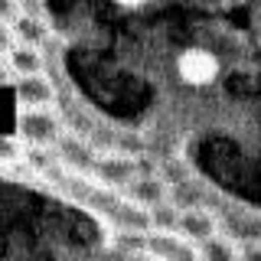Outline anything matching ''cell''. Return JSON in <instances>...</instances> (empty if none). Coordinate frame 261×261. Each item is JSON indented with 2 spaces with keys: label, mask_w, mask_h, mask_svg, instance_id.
<instances>
[{
  "label": "cell",
  "mask_w": 261,
  "mask_h": 261,
  "mask_svg": "<svg viewBox=\"0 0 261 261\" xmlns=\"http://www.w3.org/2000/svg\"><path fill=\"white\" fill-rule=\"evenodd\" d=\"M62 147H59V153L65 160L72 163V167H82V170H95V163H98V157L88 147H82V144H75V141H69V137H62L59 141Z\"/></svg>",
  "instance_id": "11"
},
{
  "label": "cell",
  "mask_w": 261,
  "mask_h": 261,
  "mask_svg": "<svg viewBox=\"0 0 261 261\" xmlns=\"http://www.w3.org/2000/svg\"><path fill=\"white\" fill-rule=\"evenodd\" d=\"M239 261H261V242H251L239 251Z\"/></svg>",
  "instance_id": "16"
},
{
  "label": "cell",
  "mask_w": 261,
  "mask_h": 261,
  "mask_svg": "<svg viewBox=\"0 0 261 261\" xmlns=\"http://www.w3.org/2000/svg\"><path fill=\"white\" fill-rule=\"evenodd\" d=\"M147 212H150V232L179 235V216H183V209L170 206V202L163 199V202H157V206H150Z\"/></svg>",
  "instance_id": "10"
},
{
  "label": "cell",
  "mask_w": 261,
  "mask_h": 261,
  "mask_svg": "<svg viewBox=\"0 0 261 261\" xmlns=\"http://www.w3.org/2000/svg\"><path fill=\"white\" fill-rule=\"evenodd\" d=\"M23 153H27V144H23V137H0V163H13V160H23Z\"/></svg>",
  "instance_id": "13"
},
{
  "label": "cell",
  "mask_w": 261,
  "mask_h": 261,
  "mask_svg": "<svg viewBox=\"0 0 261 261\" xmlns=\"http://www.w3.org/2000/svg\"><path fill=\"white\" fill-rule=\"evenodd\" d=\"M7 62H10L13 75H33V72H43L39 46H30V43H16L10 53H7Z\"/></svg>",
  "instance_id": "7"
},
{
  "label": "cell",
  "mask_w": 261,
  "mask_h": 261,
  "mask_svg": "<svg viewBox=\"0 0 261 261\" xmlns=\"http://www.w3.org/2000/svg\"><path fill=\"white\" fill-rule=\"evenodd\" d=\"M118 7H124V10H137V7H144L147 0H114Z\"/></svg>",
  "instance_id": "18"
},
{
  "label": "cell",
  "mask_w": 261,
  "mask_h": 261,
  "mask_svg": "<svg viewBox=\"0 0 261 261\" xmlns=\"http://www.w3.org/2000/svg\"><path fill=\"white\" fill-rule=\"evenodd\" d=\"M216 232H219L216 219H212L206 209H183V216H179V235L190 245H202Z\"/></svg>",
  "instance_id": "4"
},
{
  "label": "cell",
  "mask_w": 261,
  "mask_h": 261,
  "mask_svg": "<svg viewBox=\"0 0 261 261\" xmlns=\"http://www.w3.org/2000/svg\"><path fill=\"white\" fill-rule=\"evenodd\" d=\"M20 4H23V10H27V13H36L39 10V0H20Z\"/></svg>",
  "instance_id": "19"
},
{
  "label": "cell",
  "mask_w": 261,
  "mask_h": 261,
  "mask_svg": "<svg viewBox=\"0 0 261 261\" xmlns=\"http://www.w3.org/2000/svg\"><path fill=\"white\" fill-rule=\"evenodd\" d=\"M13 36H16V43L43 46L46 36H49V30H46V23L39 20V13H27V10H23V13L13 20Z\"/></svg>",
  "instance_id": "8"
},
{
  "label": "cell",
  "mask_w": 261,
  "mask_h": 261,
  "mask_svg": "<svg viewBox=\"0 0 261 261\" xmlns=\"http://www.w3.org/2000/svg\"><path fill=\"white\" fill-rule=\"evenodd\" d=\"M13 88H16V101H20V108H53V101H56V85L43 75V72L16 75Z\"/></svg>",
  "instance_id": "3"
},
{
  "label": "cell",
  "mask_w": 261,
  "mask_h": 261,
  "mask_svg": "<svg viewBox=\"0 0 261 261\" xmlns=\"http://www.w3.org/2000/svg\"><path fill=\"white\" fill-rule=\"evenodd\" d=\"M23 160H27L33 170H39V173H46V170L56 167L53 147H43V144H27V153H23Z\"/></svg>",
  "instance_id": "12"
},
{
  "label": "cell",
  "mask_w": 261,
  "mask_h": 261,
  "mask_svg": "<svg viewBox=\"0 0 261 261\" xmlns=\"http://www.w3.org/2000/svg\"><path fill=\"white\" fill-rule=\"evenodd\" d=\"M13 75V69H10V62H7V56H0V85H7Z\"/></svg>",
  "instance_id": "17"
},
{
  "label": "cell",
  "mask_w": 261,
  "mask_h": 261,
  "mask_svg": "<svg viewBox=\"0 0 261 261\" xmlns=\"http://www.w3.org/2000/svg\"><path fill=\"white\" fill-rule=\"evenodd\" d=\"M124 190H127V199L137 202V206H144V209H150V206H157V202L167 199V186H163L157 176H134Z\"/></svg>",
  "instance_id": "6"
},
{
  "label": "cell",
  "mask_w": 261,
  "mask_h": 261,
  "mask_svg": "<svg viewBox=\"0 0 261 261\" xmlns=\"http://www.w3.org/2000/svg\"><path fill=\"white\" fill-rule=\"evenodd\" d=\"M16 46V36H13V23H0V56H7L10 49Z\"/></svg>",
  "instance_id": "15"
},
{
  "label": "cell",
  "mask_w": 261,
  "mask_h": 261,
  "mask_svg": "<svg viewBox=\"0 0 261 261\" xmlns=\"http://www.w3.org/2000/svg\"><path fill=\"white\" fill-rule=\"evenodd\" d=\"M196 258L199 261H239V248H235L232 239H225V235H212L199 245V251H196Z\"/></svg>",
  "instance_id": "9"
},
{
  "label": "cell",
  "mask_w": 261,
  "mask_h": 261,
  "mask_svg": "<svg viewBox=\"0 0 261 261\" xmlns=\"http://www.w3.org/2000/svg\"><path fill=\"white\" fill-rule=\"evenodd\" d=\"M20 13H23L20 0H0V23H13Z\"/></svg>",
  "instance_id": "14"
},
{
  "label": "cell",
  "mask_w": 261,
  "mask_h": 261,
  "mask_svg": "<svg viewBox=\"0 0 261 261\" xmlns=\"http://www.w3.org/2000/svg\"><path fill=\"white\" fill-rule=\"evenodd\" d=\"M176 72H179V79H183L186 85L202 88V85H212V82H216V75H219V59L209 53V49L193 46V49H186V53L176 59Z\"/></svg>",
  "instance_id": "2"
},
{
  "label": "cell",
  "mask_w": 261,
  "mask_h": 261,
  "mask_svg": "<svg viewBox=\"0 0 261 261\" xmlns=\"http://www.w3.org/2000/svg\"><path fill=\"white\" fill-rule=\"evenodd\" d=\"M98 261H105V258H98Z\"/></svg>",
  "instance_id": "20"
},
{
  "label": "cell",
  "mask_w": 261,
  "mask_h": 261,
  "mask_svg": "<svg viewBox=\"0 0 261 261\" xmlns=\"http://www.w3.org/2000/svg\"><path fill=\"white\" fill-rule=\"evenodd\" d=\"M95 173L105 186H127L134 179V160L124 157V153H114V157H105L95 163Z\"/></svg>",
  "instance_id": "5"
},
{
  "label": "cell",
  "mask_w": 261,
  "mask_h": 261,
  "mask_svg": "<svg viewBox=\"0 0 261 261\" xmlns=\"http://www.w3.org/2000/svg\"><path fill=\"white\" fill-rule=\"evenodd\" d=\"M16 134L23 137V144L53 147L62 141V121L53 108H20V114H16Z\"/></svg>",
  "instance_id": "1"
}]
</instances>
